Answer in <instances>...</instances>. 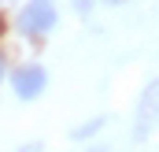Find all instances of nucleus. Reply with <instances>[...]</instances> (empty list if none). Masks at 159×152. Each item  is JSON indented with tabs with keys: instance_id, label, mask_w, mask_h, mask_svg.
Here are the masks:
<instances>
[{
	"instance_id": "1",
	"label": "nucleus",
	"mask_w": 159,
	"mask_h": 152,
	"mask_svg": "<svg viewBox=\"0 0 159 152\" xmlns=\"http://www.w3.org/2000/svg\"><path fill=\"white\" fill-rule=\"evenodd\" d=\"M59 26V7L56 0H22L19 15H15V30L26 41H44L56 34Z\"/></svg>"
},
{
	"instance_id": "2",
	"label": "nucleus",
	"mask_w": 159,
	"mask_h": 152,
	"mask_svg": "<svg viewBox=\"0 0 159 152\" xmlns=\"http://www.w3.org/2000/svg\"><path fill=\"white\" fill-rule=\"evenodd\" d=\"M7 89L19 104H37L41 97L48 93V67L41 59H22L11 67L7 74Z\"/></svg>"
},
{
	"instance_id": "3",
	"label": "nucleus",
	"mask_w": 159,
	"mask_h": 152,
	"mask_svg": "<svg viewBox=\"0 0 159 152\" xmlns=\"http://www.w3.org/2000/svg\"><path fill=\"white\" fill-rule=\"evenodd\" d=\"M156 130H159V74L141 89L137 108H133V126H129V134H133L137 145H144Z\"/></svg>"
},
{
	"instance_id": "4",
	"label": "nucleus",
	"mask_w": 159,
	"mask_h": 152,
	"mask_svg": "<svg viewBox=\"0 0 159 152\" xmlns=\"http://www.w3.org/2000/svg\"><path fill=\"white\" fill-rule=\"evenodd\" d=\"M104 130H107V115H89V119H81V122L70 126V141H78L81 149H85V145L100 141Z\"/></svg>"
},
{
	"instance_id": "5",
	"label": "nucleus",
	"mask_w": 159,
	"mask_h": 152,
	"mask_svg": "<svg viewBox=\"0 0 159 152\" xmlns=\"http://www.w3.org/2000/svg\"><path fill=\"white\" fill-rule=\"evenodd\" d=\"M67 4L74 7V15H81V19H85V15H93V7H96L100 0H67Z\"/></svg>"
},
{
	"instance_id": "6",
	"label": "nucleus",
	"mask_w": 159,
	"mask_h": 152,
	"mask_svg": "<svg viewBox=\"0 0 159 152\" xmlns=\"http://www.w3.org/2000/svg\"><path fill=\"white\" fill-rule=\"evenodd\" d=\"M7 74H11V63H7V52L0 48V89L7 85Z\"/></svg>"
},
{
	"instance_id": "7",
	"label": "nucleus",
	"mask_w": 159,
	"mask_h": 152,
	"mask_svg": "<svg viewBox=\"0 0 159 152\" xmlns=\"http://www.w3.org/2000/svg\"><path fill=\"white\" fill-rule=\"evenodd\" d=\"M15 152H48V145H44V141H22Z\"/></svg>"
},
{
	"instance_id": "8",
	"label": "nucleus",
	"mask_w": 159,
	"mask_h": 152,
	"mask_svg": "<svg viewBox=\"0 0 159 152\" xmlns=\"http://www.w3.org/2000/svg\"><path fill=\"white\" fill-rule=\"evenodd\" d=\"M81 152H111V149H107L104 141H93V145H85V149H81Z\"/></svg>"
},
{
	"instance_id": "9",
	"label": "nucleus",
	"mask_w": 159,
	"mask_h": 152,
	"mask_svg": "<svg viewBox=\"0 0 159 152\" xmlns=\"http://www.w3.org/2000/svg\"><path fill=\"white\" fill-rule=\"evenodd\" d=\"M100 4H111V7H119V4H126V0H100Z\"/></svg>"
},
{
	"instance_id": "10",
	"label": "nucleus",
	"mask_w": 159,
	"mask_h": 152,
	"mask_svg": "<svg viewBox=\"0 0 159 152\" xmlns=\"http://www.w3.org/2000/svg\"><path fill=\"white\" fill-rule=\"evenodd\" d=\"M0 4H7V0H0Z\"/></svg>"
}]
</instances>
